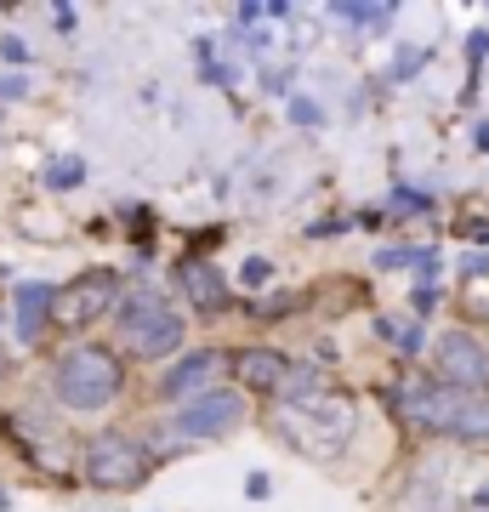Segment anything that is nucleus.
I'll return each instance as SVG.
<instances>
[{"label": "nucleus", "instance_id": "39448f33", "mask_svg": "<svg viewBox=\"0 0 489 512\" xmlns=\"http://www.w3.org/2000/svg\"><path fill=\"white\" fill-rule=\"evenodd\" d=\"M114 296H120V274H114V268H86V274H74L63 291H52V319L69 325V330H86L114 308Z\"/></svg>", "mask_w": 489, "mask_h": 512}, {"label": "nucleus", "instance_id": "aec40b11", "mask_svg": "<svg viewBox=\"0 0 489 512\" xmlns=\"http://www.w3.org/2000/svg\"><path fill=\"white\" fill-rule=\"evenodd\" d=\"M29 92V80H23V74H6V80H0V97H23Z\"/></svg>", "mask_w": 489, "mask_h": 512}, {"label": "nucleus", "instance_id": "423d86ee", "mask_svg": "<svg viewBox=\"0 0 489 512\" xmlns=\"http://www.w3.org/2000/svg\"><path fill=\"white\" fill-rule=\"evenodd\" d=\"M86 478L97 490H131L148 478V450L126 433H97L86 444Z\"/></svg>", "mask_w": 489, "mask_h": 512}, {"label": "nucleus", "instance_id": "1a4fd4ad", "mask_svg": "<svg viewBox=\"0 0 489 512\" xmlns=\"http://www.w3.org/2000/svg\"><path fill=\"white\" fill-rule=\"evenodd\" d=\"M438 376H444V387H467V393H478V387L489 382V353L478 348V336L472 330H444L438 336Z\"/></svg>", "mask_w": 489, "mask_h": 512}, {"label": "nucleus", "instance_id": "5701e85b", "mask_svg": "<svg viewBox=\"0 0 489 512\" xmlns=\"http://www.w3.org/2000/svg\"><path fill=\"white\" fill-rule=\"evenodd\" d=\"M245 490H251V501H268V473H251V484H245Z\"/></svg>", "mask_w": 489, "mask_h": 512}, {"label": "nucleus", "instance_id": "f03ea898", "mask_svg": "<svg viewBox=\"0 0 489 512\" xmlns=\"http://www.w3.org/2000/svg\"><path fill=\"white\" fill-rule=\"evenodd\" d=\"M353 427H359V410L342 399V393H308V399H296L279 410V433H285L302 456H342L347 444H353Z\"/></svg>", "mask_w": 489, "mask_h": 512}, {"label": "nucleus", "instance_id": "412c9836", "mask_svg": "<svg viewBox=\"0 0 489 512\" xmlns=\"http://www.w3.org/2000/svg\"><path fill=\"white\" fill-rule=\"evenodd\" d=\"M484 52H489V35H484V29H478V35H472V46H467V57H472V69H478V63H484Z\"/></svg>", "mask_w": 489, "mask_h": 512}, {"label": "nucleus", "instance_id": "f8f14e48", "mask_svg": "<svg viewBox=\"0 0 489 512\" xmlns=\"http://www.w3.org/2000/svg\"><path fill=\"white\" fill-rule=\"evenodd\" d=\"M182 285H188V296L200 302V313L228 308V285H222V274L211 268V262H188V268H182Z\"/></svg>", "mask_w": 489, "mask_h": 512}, {"label": "nucleus", "instance_id": "6ab92c4d", "mask_svg": "<svg viewBox=\"0 0 489 512\" xmlns=\"http://www.w3.org/2000/svg\"><path fill=\"white\" fill-rule=\"evenodd\" d=\"M421 57H427V52H404V57H399V69H393V80H410V74L421 69Z\"/></svg>", "mask_w": 489, "mask_h": 512}, {"label": "nucleus", "instance_id": "2eb2a0df", "mask_svg": "<svg viewBox=\"0 0 489 512\" xmlns=\"http://www.w3.org/2000/svg\"><path fill=\"white\" fill-rule=\"evenodd\" d=\"M290 120H296V126H319V120H325V109H319L313 97H290Z\"/></svg>", "mask_w": 489, "mask_h": 512}, {"label": "nucleus", "instance_id": "0eeeda50", "mask_svg": "<svg viewBox=\"0 0 489 512\" xmlns=\"http://www.w3.org/2000/svg\"><path fill=\"white\" fill-rule=\"evenodd\" d=\"M239 421H245V399L234 387H205L194 399H182L177 433L182 439H222V433H234Z\"/></svg>", "mask_w": 489, "mask_h": 512}, {"label": "nucleus", "instance_id": "4468645a", "mask_svg": "<svg viewBox=\"0 0 489 512\" xmlns=\"http://www.w3.org/2000/svg\"><path fill=\"white\" fill-rule=\"evenodd\" d=\"M46 183H52V188H80V183H86V165H80V154H63V160L46 165Z\"/></svg>", "mask_w": 489, "mask_h": 512}, {"label": "nucleus", "instance_id": "6e6552de", "mask_svg": "<svg viewBox=\"0 0 489 512\" xmlns=\"http://www.w3.org/2000/svg\"><path fill=\"white\" fill-rule=\"evenodd\" d=\"M455 467H461V461H450V456H433V461H421L416 473L404 478L399 512H461V501H467V490L455 484Z\"/></svg>", "mask_w": 489, "mask_h": 512}, {"label": "nucleus", "instance_id": "7ed1b4c3", "mask_svg": "<svg viewBox=\"0 0 489 512\" xmlns=\"http://www.w3.org/2000/svg\"><path fill=\"white\" fill-rule=\"evenodd\" d=\"M114 325L137 359H165V353L182 348V313H171L154 291H131L114 313Z\"/></svg>", "mask_w": 489, "mask_h": 512}, {"label": "nucleus", "instance_id": "393cba45", "mask_svg": "<svg viewBox=\"0 0 489 512\" xmlns=\"http://www.w3.org/2000/svg\"><path fill=\"white\" fill-rule=\"evenodd\" d=\"M472 501H478V507H489V484H484V490H478V495H472Z\"/></svg>", "mask_w": 489, "mask_h": 512}, {"label": "nucleus", "instance_id": "f257e3e1", "mask_svg": "<svg viewBox=\"0 0 489 512\" xmlns=\"http://www.w3.org/2000/svg\"><path fill=\"white\" fill-rule=\"evenodd\" d=\"M404 416L427 427V433H450V439H489V393L467 387H438V382H410L399 387Z\"/></svg>", "mask_w": 489, "mask_h": 512}, {"label": "nucleus", "instance_id": "4be33fe9", "mask_svg": "<svg viewBox=\"0 0 489 512\" xmlns=\"http://www.w3.org/2000/svg\"><path fill=\"white\" fill-rule=\"evenodd\" d=\"M433 302H438V291H433V285H421V291H416V313H421V319L433 313Z\"/></svg>", "mask_w": 489, "mask_h": 512}, {"label": "nucleus", "instance_id": "dca6fc26", "mask_svg": "<svg viewBox=\"0 0 489 512\" xmlns=\"http://www.w3.org/2000/svg\"><path fill=\"white\" fill-rule=\"evenodd\" d=\"M239 279H245V285H268V279H273V262H268V256H251V262L239 268Z\"/></svg>", "mask_w": 489, "mask_h": 512}, {"label": "nucleus", "instance_id": "ddd939ff", "mask_svg": "<svg viewBox=\"0 0 489 512\" xmlns=\"http://www.w3.org/2000/svg\"><path fill=\"white\" fill-rule=\"evenodd\" d=\"M40 308H52V285H40V279L18 285V336L23 342H35L40 336Z\"/></svg>", "mask_w": 489, "mask_h": 512}, {"label": "nucleus", "instance_id": "a211bd4d", "mask_svg": "<svg viewBox=\"0 0 489 512\" xmlns=\"http://www.w3.org/2000/svg\"><path fill=\"white\" fill-rule=\"evenodd\" d=\"M410 262H416V251H404V245H387L376 256V268H410Z\"/></svg>", "mask_w": 489, "mask_h": 512}, {"label": "nucleus", "instance_id": "b1692460", "mask_svg": "<svg viewBox=\"0 0 489 512\" xmlns=\"http://www.w3.org/2000/svg\"><path fill=\"white\" fill-rule=\"evenodd\" d=\"M478 148H484V154H489V120H484V126H478Z\"/></svg>", "mask_w": 489, "mask_h": 512}, {"label": "nucleus", "instance_id": "20e7f679", "mask_svg": "<svg viewBox=\"0 0 489 512\" xmlns=\"http://www.w3.org/2000/svg\"><path fill=\"white\" fill-rule=\"evenodd\" d=\"M114 393H120V365H114V353H103V348L63 353V365H57V399L69 404V410H103Z\"/></svg>", "mask_w": 489, "mask_h": 512}, {"label": "nucleus", "instance_id": "9b49d317", "mask_svg": "<svg viewBox=\"0 0 489 512\" xmlns=\"http://www.w3.org/2000/svg\"><path fill=\"white\" fill-rule=\"evenodd\" d=\"M211 370H217V353H188V359H177V365L160 376L165 399H194V393H205Z\"/></svg>", "mask_w": 489, "mask_h": 512}, {"label": "nucleus", "instance_id": "f3484780", "mask_svg": "<svg viewBox=\"0 0 489 512\" xmlns=\"http://www.w3.org/2000/svg\"><path fill=\"white\" fill-rule=\"evenodd\" d=\"M393 205H399V211H427V205H433V194H416V188H393Z\"/></svg>", "mask_w": 489, "mask_h": 512}, {"label": "nucleus", "instance_id": "9d476101", "mask_svg": "<svg viewBox=\"0 0 489 512\" xmlns=\"http://www.w3.org/2000/svg\"><path fill=\"white\" fill-rule=\"evenodd\" d=\"M285 376H290L285 353H273V348H245V353H239V382L256 387V393H279Z\"/></svg>", "mask_w": 489, "mask_h": 512}]
</instances>
